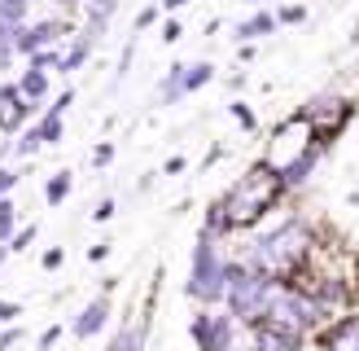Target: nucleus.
<instances>
[{"mask_svg": "<svg viewBox=\"0 0 359 351\" xmlns=\"http://www.w3.org/2000/svg\"><path fill=\"white\" fill-rule=\"evenodd\" d=\"M105 316H110V303H105V298H93V303L83 307V316L75 321V338H93V333L105 325Z\"/></svg>", "mask_w": 359, "mask_h": 351, "instance_id": "12", "label": "nucleus"}, {"mask_svg": "<svg viewBox=\"0 0 359 351\" xmlns=\"http://www.w3.org/2000/svg\"><path fill=\"white\" fill-rule=\"evenodd\" d=\"M210 75H215V66H210V62H193V66H184V93H193V88H202Z\"/></svg>", "mask_w": 359, "mask_h": 351, "instance_id": "18", "label": "nucleus"}, {"mask_svg": "<svg viewBox=\"0 0 359 351\" xmlns=\"http://www.w3.org/2000/svg\"><path fill=\"white\" fill-rule=\"evenodd\" d=\"M280 22H302V9L294 5V9H280Z\"/></svg>", "mask_w": 359, "mask_h": 351, "instance_id": "32", "label": "nucleus"}, {"mask_svg": "<svg viewBox=\"0 0 359 351\" xmlns=\"http://www.w3.org/2000/svg\"><path fill=\"white\" fill-rule=\"evenodd\" d=\"M232 119H237V123H245V128H255V114H250V110H245V105H241V101H237V105H232Z\"/></svg>", "mask_w": 359, "mask_h": 351, "instance_id": "26", "label": "nucleus"}, {"mask_svg": "<svg viewBox=\"0 0 359 351\" xmlns=\"http://www.w3.org/2000/svg\"><path fill=\"white\" fill-rule=\"evenodd\" d=\"M316 140H320V132H316V123L307 119V114H290L280 123V128L272 132V150H267V158L263 163L267 167H276L280 176H285V185H298L302 176L311 171V163H316Z\"/></svg>", "mask_w": 359, "mask_h": 351, "instance_id": "3", "label": "nucleus"}, {"mask_svg": "<svg viewBox=\"0 0 359 351\" xmlns=\"http://www.w3.org/2000/svg\"><path fill=\"white\" fill-rule=\"evenodd\" d=\"M272 27H276V18H272V13H255L250 22H241V35H267Z\"/></svg>", "mask_w": 359, "mask_h": 351, "instance_id": "21", "label": "nucleus"}, {"mask_svg": "<svg viewBox=\"0 0 359 351\" xmlns=\"http://www.w3.org/2000/svg\"><path fill=\"white\" fill-rule=\"evenodd\" d=\"M163 5H167V9H180V5H184V0H163Z\"/></svg>", "mask_w": 359, "mask_h": 351, "instance_id": "37", "label": "nucleus"}, {"mask_svg": "<svg viewBox=\"0 0 359 351\" xmlns=\"http://www.w3.org/2000/svg\"><path fill=\"white\" fill-rule=\"evenodd\" d=\"M66 193H70V171H57V176H53V180H48L44 198H48V206H57V202L66 198Z\"/></svg>", "mask_w": 359, "mask_h": 351, "instance_id": "19", "label": "nucleus"}, {"mask_svg": "<svg viewBox=\"0 0 359 351\" xmlns=\"http://www.w3.org/2000/svg\"><path fill=\"white\" fill-rule=\"evenodd\" d=\"M62 5H70V9H75V5H83V0H62Z\"/></svg>", "mask_w": 359, "mask_h": 351, "instance_id": "38", "label": "nucleus"}, {"mask_svg": "<svg viewBox=\"0 0 359 351\" xmlns=\"http://www.w3.org/2000/svg\"><path fill=\"white\" fill-rule=\"evenodd\" d=\"M27 5H31V0H0V22H5V27H22Z\"/></svg>", "mask_w": 359, "mask_h": 351, "instance_id": "16", "label": "nucleus"}, {"mask_svg": "<svg viewBox=\"0 0 359 351\" xmlns=\"http://www.w3.org/2000/svg\"><path fill=\"white\" fill-rule=\"evenodd\" d=\"M154 18H158V9H140V13H136V31H140V27H154Z\"/></svg>", "mask_w": 359, "mask_h": 351, "instance_id": "28", "label": "nucleus"}, {"mask_svg": "<svg viewBox=\"0 0 359 351\" xmlns=\"http://www.w3.org/2000/svg\"><path fill=\"white\" fill-rule=\"evenodd\" d=\"M302 114L316 123L320 136H333V132L355 114V105H351L346 97H320V101H311V110H302Z\"/></svg>", "mask_w": 359, "mask_h": 351, "instance_id": "8", "label": "nucleus"}, {"mask_svg": "<svg viewBox=\"0 0 359 351\" xmlns=\"http://www.w3.org/2000/svg\"><path fill=\"white\" fill-rule=\"evenodd\" d=\"M18 88H22L27 101H40V97L48 93V75H44V70H35V66H27V70H22V84H18Z\"/></svg>", "mask_w": 359, "mask_h": 351, "instance_id": "13", "label": "nucleus"}, {"mask_svg": "<svg viewBox=\"0 0 359 351\" xmlns=\"http://www.w3.org/2000/svg\"><path fill=\"white\" fill-rule=\"evenodd\" d=\"M13 224H18V206L9 198H0V246L13 241Z\"/></svg>", "mask_w": 359, "mask_h": 351, "instance_id": "15", "label": "nucleus"}, {"mask_svg": "<svg viewBox=\"0 0 359 351\" xmlns=\"http://www.w3.org/2000/svg\"><path fill=\"white\" fill-rule=\"evenodd\" d=\"M325 316H329V307L320 303V298H311L307 290H298V286H285V281H272L263 325H272V329H280V333H294V338H302L307 329L325 325Z\"/></svg>", "mask_w": 359, "mask_h": 351, "instance_id": "4", "label": "nucleus"}, {"mask_svg": "<svg viewBox=\"0 0 359 351\" xmlns=\"http://www.w3.org/2000/svg\"><path fill=\"white\" fill-rule=\"evenodd\" d=\"M35 132H40V140H62V114H44L40 123H35Z\"/></svg>", "mask_w": 359, "mask_h": 351, "instance_id": "20", "label": "nucleus"}, {"mask_svg": "<svg viewBox=\"0 0 359 351\" xmlns=\"http://www.w3.org/2000/svg\"><path fill=\"white\" fill-rule=\"evenodd\" d=\"M93 216H97V220H110V216H114V202H110V198H105V202H97V211H93Z\"/></svg>", "mask_w": 359, "mask_h": 351, "instance_id": "29", "label": "nucleus"}, {"mask_svg": "<svg viewBox=\"0 0 359 351\" xmlns=\"http://www.w3.org/2000/svg\"><path fill=\"white\" fill-rule=\"evenodd\" d=\"M285 189H290V185H285V176H280L276 167H267V163L250 167L241 180L210 206V216H206V237L224 233V228H241V224L263 220L267 211L280 202V193H285Z\"/></svg>", "mask_w": 359, "mask_h": 351, "instance_id": "1", "label": "nucleus"}, {"mask_svg": "<svg viewBox=\"0 0 359 351\" xmlns=\"http://www.w3.org/2000/svg\"><path fill=\"white\" fill-rule=\"evenodd\" d=\"M193 338L202 351H237V338H232V316L219 312H202L193 321Z\"/></svg>", "mask_w": 359, "mask_h": 351, "instance_id": "7", "label": "nucleus"}, {"mask_svg": "<svg viewBox=\"0 0 359 351\" xmlns=\"http://www.w3.org/2000/svg\"><path fill=\"white\" fill-rule=\"evenodd\" d=\"M351 40H359V27H355V35H351Z\"/></svg>", "mask_w": 359, "mask_h": 351, "instance_id": "39", "label": "nucleus"}, {"mask_svg": "<svg viewBox=\"0 0 359 351\" xmlns=\"http://www.w3.org/2000/svg\"><path fill=\"white\" fill-rule=\"evenodd\" d=\"M0 259H5V246H0Z\"/></svg>", "mask_w": 359, "mask_h": 351, "instance_id": "40", "label": "nucleus"}, {"mask_svg": "<svg viewBox=\"0 0 359 351\" xmlns=\"http://www.w3.org/2000/svg\"><path fill=\"white\" fill-rule=\"evenodd\" d=\"M325 351H359V316H342L325 333Z\"/></svg>", "mask_w": 359, "mask_h": 351, "instance_id": "10", "label": "nucleus"}, {"mask_svg": "<svg viewBox=\"0 0 359 351\" xmlns=\"http://www.w3.org/2000/svg\"><path fill=\"white\" fill-rule=\"evenodd\" d=\"M35 150H40V132L31 128V132H27L22 140H18V154H35Z\"/></svg>", "mask_w": 359, "mask_h": 351, "instance_id": "23", "label": "nucleus"}, {"mask_svg": "<svg viewBox=\"0 0 359 351\" xmlns=\"http://www.w3.org/2000/svg\"><path fill=\"white\" fill-rule=\"evenodd\" d=\"M18 338H22V333H18V329H9V333H5V338H0V351H9V347H13Z\"/></svg>", "mask_w": 359, "mask_h": 351, "instance_id": "35", "label": "nucleus"}, {"mask_svg": "<svg viewBox=\"0 0 359 351\" xmlns=\"http://www.w3.org/2000/svg\"><path fill=\"white\" fill-rule=\"evenodd\" d=\"M140 343H145V329H118L105 351H140Z\"/></svg>", "mask_w": 359, "mask_h": 351, "instance_id": "17", "label": "nucleus"}, {"mask_svg": "<svg viewBox=\"0 0 359 351\" xmlns=\"http://www.w3.org/2000/svg\"><path fill=\"white\" fill-rule=\"evenodd\" d=\"M31 241H35V228H18V233H13V241H9V251H27Z\"/></svg>", "mask_w": 359, "mask_h": 351, "instance_id": "22", "label": "nucleus"}, {"mask_svg": "<svg viewBox=\"0 0 359 351\" xmlns=\"http://www.w3.org/2000/svg\"><path fill=\"white\" fill-rule=\"evenodd\" d=\"M163 40H180V22H167L163 27Z\"/></svg>", "mask_w": 359, "mask_h": 351, "instance_id": "36", "label": "nucleus"}, {"mask_svg": "<svg viewBox=\"0 0 359 351\" xmlns=\"http://www.w3.org/2000/svg\"><path fill=\"white\" fill-rule=\"evenodd\" d=\"M13 185H18V171H5V167H0V198H5Z\"/></svg>", "mask_w": 359, "mask_h": 351, "instance_id": "25", "label": "nucleus"}, {"mask_svg": "<svg viewBox=\"0 0 359 351\" xmlns=\"http://www.w3.org/2000/svg\"><path fill=\"white\" fill-rule=\"evenodd\" d=\"M267 294H272V281L250 272V268H232L228 277V307L237 321H250V325H263L267 316Z\"/></svg>", "mask_w": 359, "mask_h": 351, "instance_id": "6", "label": "nucleus"}, {"mask_svg": "<svg viewBox=\"0 0 359 351\" xmlns=\"http://www.w3.org/2000/svg\"><path fill=\"white\" fill-rule=\"evenodd\" d=\"M62 259H66V251H48V255H44V268H57Z\"/></svg>", "mask_w": 359, "mask_h": 351, "instance_id": "34", "label": "nucleus"}, {"mask_svg": "<svg viewBox=\"0 0 359 351\" xmlns=\"http://www.w3.org/2000/svg\"><path fill=\"white\" fill-rule=\"evenodd\" d=\"M13 53H18L13 44H0V70H9V58H13Z\"/></svg>", "mask_w": 359, "mask_h": 351, "instance_id": "31", "label": "nucleus"}, {"mask_svg": "<svg viewBox=\"0 0 359 351\" xmlns=\"http://www.w3.org/2000/svg\"><path fill=\"white\" fill-rule=\"evenodd\" d=\"M62 35H66V27L57 22V18H44V22L18 31V44H13V48H18V53H31V58H35V53H44L48 44H57Z\"/></svg>", "mask_w": 359, "mask_h": 351, "instance_id": "9", "label": "nucleus"}, {"mask_svg": "<svg viewBox=\"0 0 359 351\" xmlns=\"http://www.w3.org/2000/svg\"><path fill=\"white\" fill-rule=\"evenodd\" d=\"M110 158H114V145H97V154H93V163H97V167H105Z\"/></svg>", "mask_w": 359, "mask_h": 351, "instance_id": "27", "label": "nucleus"}, {"mask_svg": "<svg viewBox=\"0 0 359 351\" xmlns=\"http://www.w3.org/2000/svg\"><path fill=\"white\" fill-rule=\"evenodd\" d=\"M70 105H75V93H62L57 101H53V105H48V114H66V110H70Z\"/></svg>", "mask_w": 359, "mask_h": 351, "instance_id": "24", "label": "nucleus"}, {"mask_svg": "<svg viewBox=\"0 0 359 351\" xmlns=\"http://www.w3.org/2000/svg\"><path fill=\"white\" fill-rule=\"evenodd\" d=\"M311 251H316L311 228L302 220H285L280 228H272L267 237H259L255 246H250V255H245L241 268L259 272L267 281H290V277H298L302 263L311 259Z\"/></svg>", "mask_w": 359, "mask_h": 351, "instance_id": "2", "label": "nucleus"}, {"mask_svg": "<svg viewBox=\"0 0 359 351\" xmlns=\"http://www.w3.org/2000/svg\"><path fill=\"white\" fill-rule=\"evenodd\" d=\"M18 312H22V307H18V303H0V325H5V321H13Z\"/></svg>", "mask_w": 359, "mask_h": 351, "instance_id": "30", "label": "nucleus"}, {"mask_svg": "<svg viewBox=\"0 0 359 351\" xmlns=\"http://www.w3.org/2000/svg\"><path fill=\"white\" fill-rule=\"evenodd\" d=\"M88 53H93V35H79V40H75V48H70V53H62L57 70H79Z\"/></svg>", "mask_w": 359, "mask_h": 351, "instance_id": "14", "label": "nucleus"}, {"mask_svg": "<svg viewBox=\"0 0 359 351\" xmlns=\"http://www.w3.org/2000/svg\"><path fill=\"white\" fill-rule=\"evenodd\" d=\"M298 343H302V338H294V333H280V329H272V325H259L250 351H298Z\"/></svg>", "mask_w": 359, "mask_h": 351, "instance_id": "11", "label": "nucleus"}, {"mask_svg": "<svg viewBox=\"0 0 359 351\" xmlns=\"http://www.w3.org/2000/svg\"><path fill=\"white\" fill-rule=\"evenodd\" d=\"M228 277H232V268L219 259V246L202 233V241H197V251H193L189 294L202 298V303H219V298H228Z\"/></svg>", "mask_w": 359, "mask_h": 351, "instance_id": "5", "label": "nucleus"}, {"mask_svg": "<svg viewBox=\"0 0 359 351\" xmlns=\"http://www.w3.org/2000/svg\"><path fill=\"white\" fill-rule=\"evenodd\" d=\"M57 338H62V329L53 325V329H44V338H40V347H53V343H57Z\"/></svg>", "mask_w": 359, "mask_h": 351, "instance_id": "33", "label": "nucleus"}]
</instances>
